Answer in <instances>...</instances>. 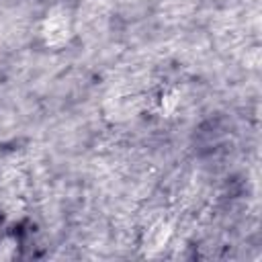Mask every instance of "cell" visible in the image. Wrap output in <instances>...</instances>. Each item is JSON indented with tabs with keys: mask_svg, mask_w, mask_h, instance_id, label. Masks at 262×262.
Here are the masks:
<instances>
[{
	"mask_svg": "<svg viewBox=\"0 0 262 262\" xmlns=\"http://www.w3.org/2000/svg\"><path fill=\"white\" fill-rule=\"evenodd\" d=\"M70 18L63 8H53L43 23V39L51 47H59L70 39Z\"/></svg>",
	"mask_w": 262,
	"mask_h": 262,
	"instance_id": "cell-1",
	"label": "cell"
},
{
	"mask_svg": "<svg viewBox=\"0 0 262 262\" xmlns=\"http://www.w3.org/2000/svg\"><path fill=\"white\" fill-rule=\"evenodd\" d=\"M168 235H170V229H168V225L164 223V221H160V223H156L151 229H149V233H147V239H145V248L151 252V250H160L164 244H166V239H168Z\"/></svg>",
	"mask_w": 262,
	"mask_h": 262,
	"instance_id": "cell-2",
	"label": "cell"
},
{
	"mask_svg": "<svg viewBox=\"0 0 262 262\" xmlns=\"http://www.w3.org/2000/svg\"><path fill=\"white\" fill-rule=\"evenodd\" d=\"M18 246H16V239L14 237H2L0 239V260H6V258H12L16 254Z\"/></svg>",
	"mask_w": 262,
	"mask_h": 262,
	"instance_id": "cell-3",
	"label": "cell"
}]
</instances>
